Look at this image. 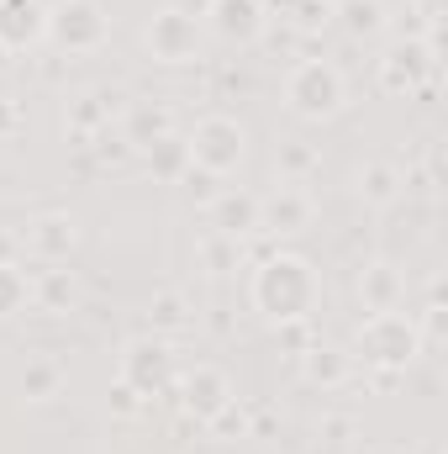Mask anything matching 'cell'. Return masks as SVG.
<instances>
[{
	"label": "cell",
	"instance_id": "19",
	"mask_svg": "<svg viewBox=\"0 0 448 454\" xmlns=\"http://www.w3.org/2000/svg\"><path fill=\"white\" fill-rule=\"evenodd\" d=\"M32 301L48 307V312H74V307H80V280H74V270H42V275L32 280Z\"/></svg>",
	"mask_w": 448,
	"mask_h": 454
},
{
	"label": "cell",
	"instance_id": "15",
	"mask_svg": "<svg viewBox=\"0 0 448 454\" xmlns=\"http://www.w3.org/2000/svg\"><path fill=\"white\" fill-rule=\"evenodd\" d=\"M27 243H32L37 259L64 264L74 254V243H80V227H74V217H64V212H48V217H37V223L27 227Z\"/></svg>",
	"mask_w": 448,
	"mask_h": 454
},
{
	"label": "cell",
	"instance_id": "20",
	"mask_svg": "<svg viewBox=\"0 0 448 454\" xmlns=\"http://www.w3.org/2000/svg\"><path fill=\"white\" fill-rule=\"evenodd\" d=\"M164 132H174L164 106L137 101V106H127V116H121V143H127V148H148V143H153V137H164Z\"/></svg>",
	"mask_w": 448,
	"mask_h": 454
},
{
	"label": "cell",
	"instance_id": "24",
	"mask_svg": "<svg viewBox=\"0 0 448 454\" xmlns=\"http://www.w3.org/2000/svg\"><path fill=\"white\" fill-rule=\"evenodd\" d=\"M274 169H280V185H296V180H306L317 169V148L312 143H280Z\"/></svg>",
	"mask_w": 448,
	"mask_h": 454
},
{
	"label": "cell",
	"instance_id": "29",
	"mask_svg": "<svg viewBox=\"0 0 448 454\" xmlns=\"http://www.w3.org/2000/svg\"><path fill=\"white\" fill-rule=\"evenodd\" d=\"M112 412H116V418H132V412H143V396H137L127 380H116V386H112Z\"/></svg>",
	"mask_w": 448,
	"mask_h": 454
},
{
	"label": "cell",
	"instance_id": "12",
	"mask_svg": "<svg viewBox=\"0 0 448 454\" xmlns=\"http://www.w3.org/2000/svg\"><path fill=\"white\" fill-rule=\"evenodd\" d=\"M206 16H212V32L222 43H237V48L259 43V32H264V5L259 0H212Z\"/></svg>",
	"mask_w": 448,
	"mask_h": 454
},
{
	"label": "cell",
	"instance_id": "5",
	"mask_svg": "<svg viewBox=\"0 0 448 454\" xmlns=\"http://www.w3.org/2000/svg\"><path fill=\"white\" fill-rule=\"evenodd\" d=\"M48 37L64 53H96L112 37V16L101 11V0H58L48 5Z\"/></svg>",
	"mask_w": 448,
	"mask_h": 454
},
{
	"label": "cell",
	"instance_id": "26",
	"mask_svg": "<svg viewBox=\"0 0 448 454\" xmlns=\"http://www.w3.org/2000/svg\"><path fill=\"white\" fill-rule=\"evenodd\" d=\"M237 248H243L237 238H222V232H217V238L201 243V264H206L212 275H227V270H237Z\"/></svg>",
	"mask_w": 448,
	"mask_h": 454
},
{
	"label": "cell",
	"instance_id": "31",
	"mask_svg": "<svg viewBox=\"0 0 448 454\" xmlns=\"http://www.w3.org/2000/svg\"><path fill=\"white\" fill-rule=\"evenodd\" d=\"M16 127H21V112H16V101H5V96H0V137H11Z\"/></svg>",
	"mask_w": 448,
	"mask_h": 454
},
{
	"label": "cell",
	"instance_id": "6",
	"mask_svg": "<svg viewBox=\"0 0 448 454\" xmlns=\"http://www.w3.org/2000/svg\"><path fill=\"white\" fill-rule=\"evenodd\" d=\"M143 43H148V53H153L158 64H190V59L201 53V21H196L190 11H180V5H164V11H153V21L143 27Z\"/></svg>",
	"mask_w": 448,
	"mask_h": 454
},
{
	"label": "cell",
	"instance_id": "21",
	"mask_svg": "<svg viewBox=\"0 0 448 454\" xmlns=\"http://www.w3.org/2000/svg\"><path fill=\"white\" fill-rule=\"evenodd\" d=\"M301 370H306V380L312 386H322V391H333V386H343L348 380V354H337V348H306L301 354Z\"/></svg>",
	"mask_w": 448,
	"mask_h": 454
},
{
	"label": "cell",
	"instance_id": "16",
	"mask_svg": "<svg viewBox=\"0 0 448 454\" xmlns=\"http://www.w3.org/2000/svg\"><path fill=\"white\" fill-rule=\"evenodd\" d=\"M143 164H148V175H153V180L180 185V180L190 175V143H185L180 132H164V137H153V143L143 148Z\"/></svg>",
	"mask_w": 448,
	"mask_h": 454
},
{
	"label": "cell",
	"instance_id": "30",
	"mask_svg": "<svg viewBox=\"0 0 448 454\" xmlns=\"http://www.w3.org/2000/svg\"><path fill=\"white\" fill-rule=\"evenodd\" d=\"M180 185H185L196 201H212V196H217V191H212V185H217V175H206V169H196V164H190V175H185Z\"/></svg>",
	"mask_w": 448,
	"mask_h": 454
},
{
	"label": "cell",
	"instance_id": "3",
	"mask_svg": "<svg viewBox=\"0 0 448 454\" xmlns=\"http://www.w3.org/2000/svg\"><path fill=\"white\" fill-rule=\"evenodd\" d=\"M285 106L301 116V121H328L343 112V74L322 59H306L290 69L285 80Z\"/></svg>",
	"mask_w": 448,
	"mask_h": 454
},
{
	"label": "cell",
	"instance_id": "18",
	"mask_svg": "<svg viewBox=\"0 0 448 454\" xmlns=\"http://www.w3.org/2000/svg\"><path fill=\"white\" fill-rule=\"evenodd\" d=\"M333 21L348 37H380L385 32V0H333Z\"/></svg>",
	"mask_w": 448,
	"mask_h": 454
},
{
	"label": "cell",
	"instance_id": "1",
	"mask_svg": "<svg viewBox=\"0 0 448 454\" xmlns=\"http://www.w3.org/2000/svg\"><path fill=\"white\" fill-rule=\"evenodd\" d=\"M253 307L269 323H301L317 307V275L301 254H269L253 270Z\"/></svg>",
	"mask_w": 448,
	"mask_h": 454
},
{
	"label": "cell",
	"instance_id": "25",
	"mask_svg": "<svg viewBox=\"0 0 448 454\" xmlns=\"http://www.w3.org/2000/svg\"><path fill=\"white\" fill-rule=\"evenodd\" d=\"M32 301V280L16 264H0V317H16Z\"/></svg>",
	"mask_w": 448,
	"mask_h": 454
},
{
	"label": "cell",
	"instance_id": "22",
	"mask_svg": "<svg viewBox=\"0 0 448 454\" xmlns=\"http://www.w3.org/2000/svg\"><path fill=\"white\" fill-rule=\"evenodd\" d=\"M359 196H364L369 207H390V201L401 196V175H396L390 164H364V169H359Z\"/></svg>",
	"mask_w": 448,
	"mask_h": 454
},
{
	"label": "cell",
	"instance_id": "7",
	"mask_svg": "<svg viewBox=\"0 0 448 454\" xmlns=\"http://www.w3.org/2000/svg\"><path fill=\"white\" fill-rule=\"evenodd\" d=\"M121 380L137 396H164L174 386V354L164 339H132L121 354Z\"/></svg>",
	"mask_w": 448,
	"mask_h": 454
},
{
	"label": "cell",
	"instance_id": "14",
	"mask_svg": "<svg viewBox=\"0 0 448 454\" xmlns=\"http://www.w3.org/2000/svg\"><path fill=\"white\" fill-rule=\"evenodd\" d=\"M401 296H406V280H401V270L390 259H375V264L359 270V301H364V312H396Z\"/></svg>",
	"mask_w": 448,
	"mask_h": 454
},
{
	"label": "cell",
	"instance_id": "27",
	"mask_svg": "<svg viewBox=\"0 0 448 454\" xmlns=\"http://www.w3.org/2000/svg\"><path fill=\"white\" fill-rule=\"evenodd\" d=\"M290 21L296 32H322L333 21V0H290Z\"/></svg>",
	"mask_w": 448,
	"mask_h": 454
},
{
	"label": "cell",
	"instance_id": "10",
	"mask_svg": "<svg viewBox=\"0 0 448 454\" xmlns=\"http://www.w3.org/2000/svg\"><path fill=\"white\" fill-rule=\"evenodd\" d=\"M48 37V5L42 0H0V48L27 53Z\"/></svg>",
	"mask_w": 448,
	"mask_h": 454
},
{
	"label": "cell",
	"instance_id": "32",
	"mask_svg": "<svg viewBox=\"0 0 448 454\" xmlns=\"http://www.w3.org/2000/svg\"><path fill=\"white\" fill-rule=\"evenodd\" d=\"M0 264H11V238L0 232Z\"/></svg>",
	"mask_w": 448,
	"mask_h": 454
},
{
	"label": "cell",
	"instance_id": "23",
	"mask_svg": "<svg viewBox=\"0 0 448 454\" xmlns=\"http://www.w3.org/2000/svg\"><path fill=\"white\" fill-rule=\"evenodd\" d=\"M116 101L121 96H112V90H101V96H80L74 106H69V127L74 132H96V127H106L116 112Z\"/></svg>",
	"mask_w": 448,
	"mask_h": 454
},
{
	"label": "cell",
	"instance_id": "11",
	"mask_svg": "<svg viewBox=\"0 0 448 454\" xmlns=\"http://www.w3.org/2000/svg\"><path fill=\"white\" fill-rule=\"evenodd\" d=\"M312 227V196L296 191V185H280L274 196L259 201V232H274V238H290V232H306Z\"/></svg>",
	"mask_w": 448,
	"mask_h": 454
},
{
	"label": "cell",
	"instance_id": "2",
	"mask_svg": "<svg viewBox=\"0 0 448 454\" xmlns=\"http://www.w3.org/2000/svg\"><path fill=\"white\" fill-rule=\"evenodd\" d=\"M359 354H364L369 364H380V370H406V364L422 354V333H417V323L401 317V312H369V317L359 323Z\"/></svg>",
	"mask_w": 448,
	"mask_h": 454
},
{
	"label": "cell",
	"instance_id": "8",
	"mask_svg": "<svg viewBox=\"0 0 448 454\" xmlns=\"http://www.w3.org/2000/svg\"><path fill=\"white\" fill-rule=\"evenodd\" d=\"M438 69V43H401L380 59V85L390 96H412L422 90V80Z\"/></svg>",
	"mask_w": 448,
	"mask_h": 454
},
{
	"label": "cell",
	"instance_id": "9",
	"mask_svg": "<svg viewBox=\"0 0 448 454\" xmlns=\"http://www.w3.org/2000/svg\"><path fill=\"white\" fill-rule=\"evenodd\" d=\"M174 391H180V407H185L196 423H212L222 407H232V380H227L217 364H196V370H185Z\"/></svg>",
	"mask_w": 448,
	"mask_h": 454
},
{
	"label": "cell",
	"instance_id": "28",
	"mask_svg": "<svg viewBox=\"0 0 448 454\" xmlns=\"http://www.w3.org/2000/svg\"><path fill=\"white\" fill-rule=\"evenodd\" d=\"M148 317H153V328H180V323H185V307H180V296L164 291V296L148 307Z\"/></svg>",
	"mask_w": 448,
	"mask_h": 454
},
{
	"label": "cell",
	"instance_id": "13",
	"mask_svg": "<svg viewBox=\"0 0 448 454\" xmlns=\"http://www.w3.org/2000/svg\"><path fill=\"white\" fill-rule=\"evenodd\" d=\"M212 227L222 238H253L259 232V196L253 191H217L212 196Z\"/></svg>",
	"mask_w": 448,
	"mask_h": 454
},
{
	"label": "cell",
	"instance_id": "4",
	"mask_svg": "<svg viewBox=\"0 0 448 454\" xmlns=\"http://www.w3.org/2000/svg\"><path fill=\"white\" fill-rule=\"evenodd\" d=\"M185 143H190V164L206 169V175H217V180L232 175L243 164V153H248V132H243L237 116H206V121H196V132Z\"/></svg>",
	"mask_w": 448,
	"mask_h": 454
},
{
	"label": "cell",
	"instance_id": "17",
	"mask_svg": "<svg viewBox=\"0 0 448 454\" xmlns=\"http://www.w3.org/2000/svg\"><path fill=\"white\" fill-rule=\"evenodd\" d=\"M16 391H21V402H53L64 391V364L53 354H27V364L16 375Z\"/></svg>",
	"mask_w": 448,
	"mask_h": 454
}]
</instances>
